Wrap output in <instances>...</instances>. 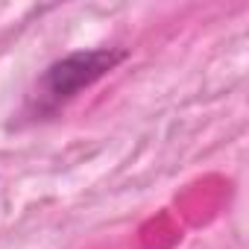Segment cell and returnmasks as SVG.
<instances>
[{
	"label": "cell",
	"mask_w": 249,
	"mask_h": 249,
	"mask_svg": "<svg viewBox=\"0 0 249 249\" xmlns=\"http://www.w3.org/2000/svg\"><path fill=\"white\" fill-rule=\"evenodd\" d=\"M123 59H126V50H108V47L71 53L62 62H56V65L47 68V73H44V91L53 100H71L82 88H88L100 76H106Z\"/></svg>",
	"instance_id": "cell-1"
}]
</instances>
